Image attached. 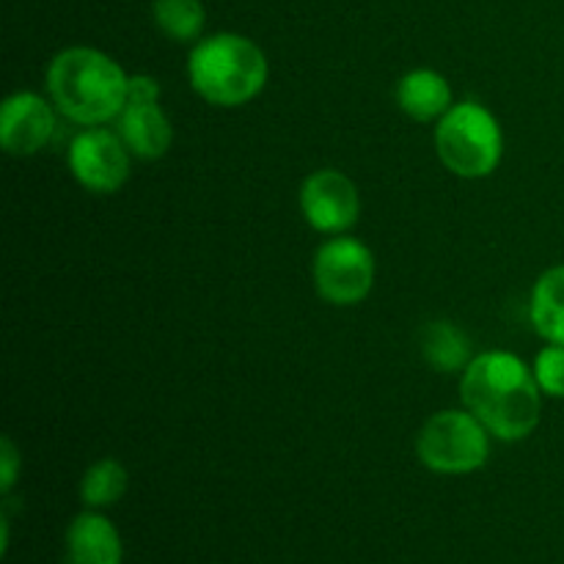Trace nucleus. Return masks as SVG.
I'll return each instance as SVG.
<instances>
[{
    "label": "nucleus",
    "instance_id": "f257e3e1",
    "mask_svg": "<svg viewBox=\"0 0 564 564\" xmlns=\"http://www.w3.org/2000/svg\"><path fill=\"white\" fill-rule=\"evenodd\" d=\"M460 402L496 441L518 444L538 430L543 391L532 367L510 350H485L460 375Z\"/></svg>",
    "mask_w": 564,
    "mask_h": 564
},
{
    "label": "nucleus",
    "instance_id": "f03ea898",
    "mask_svg": "<svg viewBox=\"0 0 564 564\" xmlns=\"http://www.w3.org/2000/svg\"><path fill=\"white\" fill-rule=\"evenodd\" d=\"M47 94L64 119L80 127H105L121 116L130 97V75L97 47H66L47 66Z\"/></svg>",
    "mask_w": 564,
    "mask_h": 564
},
{
    "label": "nucleus",
    "instance_id": "7ed1b4c3",
    "mask_svg": "<svg viewBox=\"0 0 564 564\" xmlns=\"http://www.w3.org/2000/svg\"><path fill=\"white\" fill-rule=\"evenodd\" d=\"M270 64L264 50L242 33H213L187 55L191 88L215 108H240L264 91Z\"/></svg>",
    "mask_w": 564,
    "mask_h": 564
},
{
    "label": "nucleus",
    "instance_id": "20e7f679",
    "mask_svg": "<svg viewBox=\"0 0 564 564\" xmlns=\"http://www.w3.org/2000/svg\"><path fill=\"white\" fill-rule=\"evenodd\" d=\"M435 154L460 180H485L505 158V132L488 105L460 99L435 121Z\"/></svg>",
    "mask_w": 564,
    "mask_h": 564
},
{
    "label": "nucleus",
    "instance_id": "39448f33",
    "mask_svg": "<svg viewBox=\"0 0 564 564\" xmlns=\"http://www.w3.org/2000/svg\"><path fill=\"white\" fill-rule=\"evenodd\" d=\"M490 441L482 422L466 408L441 411L424 422L416 435V457L427 471L441 477L474 474L488 463Z\"/></svg>",
    "mask_w": 564,
    "mask_h": 564
},
{
    "label": "nucleus",
    "instance_id": "423d86ee",
    "mask_svg": "<svg viewBox=\"0 0 564 564\" xmlns=\"http://www.w3.org/2000/svg\"><path fill=\"white\" fill-rule=\"evenodd\" d=\"M378 262L367 242L350 235H334L317 248L312 262L314 290L330 306H358L375 290Z\"/></svg>",
    "mask_w": 564,
    "mask_h": 564
},
{
    "label": "nucleus",
    "instance_id": "0eeeda50",
    "mask_svg": "<svg viewBox=\"0 0 564 564\" xmlns=\"http://www.w3.org/2000/svg\"><path fill=\"white\" fill-rule=\"evenodd\" d=\"M132 154L108 127H86L72 138L66 149V165L77 185L97 196L121 191L130 180Z\"/></svg>",
    "mask_w": 564,
    "mask_h": 564
},
{
    "label": "nucleus",
    "instance_id": "6e6552de",
    "mask_svg": "<svg viewBox=\"0 0 564 564\" xmlns=\"http://www.w3.org/2000/svg\"><path fill=\"white\" fill-rule=\"evenodd\" d=\"M301 215L319 235H347L361 215L358 185L339 169H317L303 180L297 193Z\"/></svg>",
    "mask_w": 564,
    "mask_h": 564
},
{
    "label": "nucleus",
    "instance_id": "1a4fd4ad",
    "mask_svg": "<svg viewBox=\"0 0 564 564\" xmlns=\"http://www.w3.org/2000/svg\"><path fill=\"white\" fill-rule=\"evenodd\" d=\"M58 108L36 91H14L0 105V147L11 158H33L55 135Z\"/></svg>",
    "mask_w": 564,
    "mask_h": 564
},
{
    "label": "nucleus",
    "instance_id": "9d476101",
    "mask_svg": "<svg viewBox=\"0 0 564 564\" xmlns=\"http://www.w3.org/2000/svg\"><path fill=\"white\" fill-rule=\"evenodd\" d=\"M116 132L138 160H160L174 143V127L160 102H127L116 119Z\"/></svg>",
    "mask_w": 564,
    "mask_h": 564
},
{
    "label": "nucleus",
    "instance_id": "9b49d317",
    "mask_svg": "<svg viewBox=\"0 0 564 564\" xmlns=\"http://www.w3.org/2000/svg\"><path fill=\"white\" fill-rule=\"evenodd\" d=\"M124 545L110 518L86 510L66 529V562L69 564H121Z\"/></svg>",
    "mask_w": 564,
    "mask_h": 564
},
{
    "label": "nucleus",
    "instance_id": "f8f14e48",
    "mask_svg": "<svg viewBox=\"0 0 564 564\" xmlns=\"http://www.w3.org/2000/svg\"><path fill=\"white\" fill-rule=\"evenodd\" d=\"M394 97L397 108L422 124H435L455 105L449 80L435 69H411L402 75Z\"/></svg>",
    "mask_w": 564,
    "mask_h": 564
},
{
    "label": "nucleus",
    "instance_id": "ddd939ff",
    "mask_svg": "<svg viewBox=\"0 0 564 564\" xmlns=\"http://www.w3.org/2000/svg\"><path fill=\"white\" fill-rule=\"evenodd\" d=\"M529 323L545 345H564V264L538 275L529 292Z\"/></svg>",
    "mask_w": 564,
    "mask_h": 564
},
{
    "label": "nucleus",
    "instance_id": "4468645a",
    "mask_svg": "<svg viewBox=\"0 0 564 564\" xmlns=\"http://www.w3.org/2000/svg\"><path fill=\"white\" fill-rule=\"evenodd\" d=\"M419 347H422L424 361L435 372L444 375L463 372L474 358L471 339L452 319H433V323L424 325L422 336H419Z\"/></svg>",
    "mask_w": 564,
    "mask_h": 564
},
{
    "label": "nucleus",
    "instance_id": "2eb2a0df",
    "mask_svg": "<svg viewBox=\"0 0 564 564\" xmlns=\"http://www.w3.org/2000/svg\"><path fill=\"white\" fill-rule=\"evenodd\" d=\"M127 488H130V474H127L124 463H119L116 457H102L83 474L80 501L86 510H108L124 499Z\"/></svg>",
    "mask_w": 564,
    "mask_h": 564
},
{
    "label": "nucleus",
    "instance_id": "dca6fc26",
    "mask_svg": "<svg viewBox=\"0 0 564 564\" xmlns=\"http://www.w3.org/2000/svg\"><path fill=\"white\" fill-rule=\"evenodd\" d=\"M152 17L171 42H196L207 22L202 0H152Z\"/></svg>",
    "mask_w": 564,
    "mask_h": 564
},
{
    "label": "nucleus",
    "instance_id": "f3484780",
    "mask_svg": "<svg viewBox=\"0 0 564 564\" xmlns=\"http://www.w3.org/2000/svg\"><path fill=\"white\" fill-rule=\"evenodd\" d=\"M534 380L549 400H564V345H545L532 361Z\"/></svg>",
    "mask_w": 564,
    "mask_h": 564
},
{
    "label": "nucleus",
    "instance_id": "a211bd4d",
    "mask_svg": "<svg viewBox=\"0 0 564 564\" xmlns=\"http://www.w3.org/2000/svg\"><path fill=\"white\" fill-rule=\"evenodd\" d=\"M20 468H22L20 452H17L14 441L6 435V438L0 441V494L9 496L11 490H14L17 477H20Z\"/></svg>",
    "mask_w": 564,
    "mask_h": 564
},
{
    "label": "nucleus",
    "instance_id": "6ab92c4d",
    "mask_svg": "<svg viewBox=\"0 0 564 564\" xmlns=\"http://www.w3.org/2000/svg\"><path fill=\"white\" fill-rule=\"evenodd\" d=\"M160 80L152 75H130V83H127V97L130 102H160Z\"/></svg>",
    "mask_w": 564,
    "mask_h": 564
},
{
    "label": "nucleus",
    "instance_id": "aec40b11",
    "mask_svg": "<svg viewBox=\"0 0 564 564\" xmlns=\"http://www.w3.org/2000/svg\"><path fill=\"white\" fill-rule=\"evenodd\" d=\"M66 564H69V562H66Z\"/></svg>",
    "mask_w": 564,
    "mask_h": 564
}]
</instances>
